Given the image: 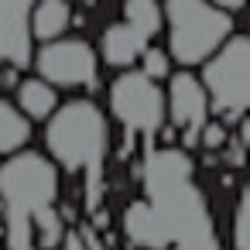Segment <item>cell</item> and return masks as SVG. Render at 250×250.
<instances>
[{
  "instance_id": "1",
  "label": "cell",
  "mask_w": 250,
  "mask_h": 250,
  "mask_svg": "<svg viewBox=\"0 0 250 250\" xmlns=\"http://www.w3.org/2000/svg\"><path fill=\"white\" fill-rule=\"evenodd\" d=\"M192 154L161 144L147 147L141 165L144 199H134L124 209V236L137 250H168L202 233H216V219L206 192L195 185Z\"/></svg>"
},
{
  "instance_id": "2",
  "label": "cell",
  "mask_w": 250,
  "mask_h": 250,
  "mask_svg": "<svg viewBox=\"0 0 250 250\" xmlns=\"http://www.w3.org/2000/svg\"><path fill=\"white\" fill-rule=\"evenodd\" d=\"M45 151L55 168L86 178L89 206L100 202L103 188V165L110 154V120L106 113L86 96L59 103L45 120Z\"/></svg>"
},
{
  "instance_id": "3",
  "label": "cell",
  "mask_w": 250,
  "mask_h": 250,
  "mask_svg": "<svg viewBox=\"0 0 250 250\" xmlns=\"http://www.w3.org/2000/svg\"><path fill=\"white\" fill-rule=\"evenodd\" d=\"M0 202H4L7 250H38L31 216L59 202V168L42 151H18L0 161Z\"/></svg>"
},
{
  "instance_id": "4",
  "label": "cell",
  "mask_w": 250,
  "mask_h": 250,
  "mask_svg": "<svg viewBox=\"0 0 250 250\" xmlns=\"http://www.w3.org/2000/svg\"><path fill=\"white\" fill-rule=\"evenodd\" d=\"M161 31H168L165 52L175 65L195 69L202 65L236 28L233 14L219 11L209 0H165L161 4Z\"/></svg>"
},
{
  "instance_id": "5",
  "label": "cell",
  "mask_w": 250,
  "mask_h": 250,
  "mask_svg": "<svg viewBox=\"0 0 250 250\" xmlns=\"http://www.w3.org/2000/svg\"><path fill=\"white\" fill-rule=\"evenodd\" d=\"M199 83L209 96V113L226 127H236L250 106V38L233 31L202 62Z\"/></svg>"
},
{
  "instance_id": "6",
  "label": "cell",
  "mask_w": 250,
  "mask_h": 250,
  "mask_svg": "<svg viewBox=\"0 0 250 250\" xmlns=\"http://www.w3.org/2000/svg\"><path fill=\"white\" fill-rule=\"evenodd\" d=\"M113 120L127 130V137L154 141L165 124V89L137 69H120V76L106 89Z\"/></svg>"
},
{
  "instance_id": "7",
  "label": "cell",
  "mask_w": 250,
  "mask_h": 250,
  "mask_svg": "<svg viewBox=\"0 0 250 250\" xmlns=\"http://www.w3.org/2000/svg\"><path fill=\"white\" fill-rule=\"evenodd\" d=\"M31 65L55 89H96L100 83V59L86 38L62 35L55 42H42L31 55Z\"/></svg>"
},
{
  "instance_id": "8",
  "label": "cell",
  "mask_w": 250,
  "mask_h": 250,
  "mask_svg": "<svg viewBox=\"0 0 250 250\" xmlns=\"http://www.w3.org/2000/svg\"><path fill=\"white\" fill-rule=\"evenodd\" d=\"M165 83H168V89H165V120L175 127L178 147L192 151V147H199L202 124L212 117L209 113V96H206V89H202V83L192 69H178Z\"/></svg>"
},
{
  "instance_id": "9",
  "label": "cell",
  "mask_w": 250,
  "mask_h": 250,
  "mask_svg": "<svg viewBox=\"0 0 250 250\" xmlns=\"http://www.w3.org/2000/svg\"><path fill=\"white\" fill-rule=\"evenodd\" d=\"M31 7L35 0H0V65H11L18 72L31 69L35 55Z\"/></svg>"
},
{
  "instance_id": "10",
  "label": "cell",
  "mask_w": 250,
  "mask_h": 250,
  "mask_svg": "<svg viewBox=\"0 0 250 250\" xmlns=\"http://www.w3.org/2000/svg\"><path fill=\"white\" fill-rule=\"evenodd\" d=\"M151 45V38L144 35V31H137L134 24H127V21H117V24H110L103 35H100V48H96V59L103 62V65H110V69H130V65H137V59H141V52Z\"/></svg>"
},
{
  "instance_id": "11",
  "label": "cell",
  "mask_w": 250,
  "mask_h": 250,
  "mask_svg": "<svg viewBox=\"0 0 250 250\" xmlns=\"http://www.w3.org/2000/svg\"><path fill=\"white\" fill-rule=\"evenodd\" d=\"M14 106L35 124V120H48L52 110L59 106V89L52 83H45L42 76H28V79H18L14 86Z\"/></svg>"
},
{
  "instance_id": "12",
  "label": "cell",
  "mask_w": 250,
  "mask_h": 250,
  "mask_svg": "<svg viewBox=\"0 0 250 250\" xmlns=\"http://www.w3.org/2000/svg\"><path fill=\"white\" fill-rule=\"evenodd\" d=\"M72 4L69 0H35L31 7V38L35 42H55L72 28Z\"/></svg>"
},
{
  "instance_id": "13",
  "label": "cell",
  "mask_w": 250,
  "mask_h": 250,
  "mask_svg": "<svg viewBox=\"0 0 250 250\" xmlns=\"http://www.w3.org/2000/svg\"><path fill=\"white\" fill-rule=\"evenodd\" d=\"M31 144V120L11 103L0 96V158L18 154Z\"/></svg>"
},
{
  "instance_id": "14",
  "label": "cell",
  "mask_w": 250,
  "mask_h": 250,
  "mask_svg": "<svg viewBox=\"0 0 250 250\" xmlns=\"http://www.w3.org/2000/svg\"><path fill=\"white\" fill-rule=\"evenodd\" d=\"M31 233H35V247L38 250H52L62 243L65 236V219L59 212V206H45L42 212L31 216Z\"/></svg>"
},
{
  "instance_id": "15",
  "label": "cell",
  "mask_w": 250,
  "mask_h": 250,
  "mask_svg": "<svg viewBox=\"0 0 250 250\" xmlns=\"http://www.w3.org/2000/svg\"><path fill=\"white\" fill-rule=\"evenodd\" d=\"M124 21L144 31L147 38L161 35V0H124Z\"/></svg>"
},
{
  "instance_id": "16",
  "label": "cell",
  "mask_w": 250,
  "mask_h": 250,
  "mask_svg": "<svg viewBox=\"0 0 250 250\" xmlns=\"http://www.w3.org/2000/svg\"><path fill=\"white\" fill-rule=\"evenodd\" d=\"M229 247H233V250H250V188H247V185L236 192V202H233Z\"/></svg>"
},
{
  "instance_id": "17",
  "label": "cell",
  "mask_w": 250,
  "mask_h": 250,
  "mask_svg": "<svg viewBox=\"0 0 250 250\" xmlns=\"http://www.w3.org/2000/svg\"><path fill=\"white\" fill-rule=\"evenodd\" d=\"M137 62H141V69H137V72H144V76H147V79H154V83H165V79L171 76V65H175V62H171V55H168L165 48H158V45H147V48L141 52V59H137Z\"/></svg>"
},
{
  "instance_id": "18",
  "label": "cell",
  "mask_w": 250,
  "mask_h": 250,
  "mask_svg": "<svg viewBox=\"0 0 250 250\" xmlns=\"http://www.w3.org/2000/svg\"><path fill=\"white\" fill-rule=\"evenodd\" d=\"M226 137H229V127L223 124V120H206L202 124V130H199V147L202 151H209V154H219V147L226 144Z\"/></svg>"
},
{
  "instance_id": "19",
  "label": "cell",
  "mask_w": 250,
  "mask_h": 250,
  "mask_svg": "<svg viewBox=\"0 0 250 250\" xmlns=\"http://www.w3.org/2000/svg\"><path fill=\"white\" fill-rule=\"evenodd\" d=\"M168 250H223V243H219L216 233H202V236H192V240L175 243V247H168Z\"/></svg>"
},
{
  "instance_id": "20",
  "label": "cell",
  "mask_w": 250,
  "mask_h": 250,
  "mask_svg": "<svg viewBox=\"0 0 250 250\" xmlns=\"http://www.w3.org/2000/svg\"><path fill=\"white\" fill-rule=\"evenodd\" d=\"M59 250H86V243H83L79 229H65V236H62V243H59Z\"/></svg>"
},
{
  "instance_id": "21",
  "label": "cell",
  "mask_w": 250,
  "mask_h": 250,
  "mask_svg": "<svg viewBox=\"0 0 250 250\" xmlns=\"http://www.w3.org/2000/svg\"><path fill=\"white\" fill-rule=\"evenodd\" d=\"M209 4H216V7H219V11H226V14H236V11H243L247 0H209Z\"/></svg>"
},
{
  "instance_id": "22",
  "label": "cell",
  "mask_w": 250,
  "mask_h": 250,
  "mask_svg": "<svg viewBox=\"0 0 250 250\" xmlns=\"http://www.w3.org/2000/svg\"><path fill=\"white\" fill-rule=\"evenodd\" d=\"M83 4H86V7H96V0H83Z\"/></svg>"
},
{
  "instance_id": "23",
  "label": "cell",
  "mask_w": 250,
  "mask_h": 250,
  "mask_svg": "<svg viewBox=\"0 0 250 250\" xmlns=\"http://www.w3.org/2000/svg\"><path fill=\"white\" fill-rule=\"evenodd\" d=\"M0 89H4V76H0Z\"/></svg>"
}]
</instances>
